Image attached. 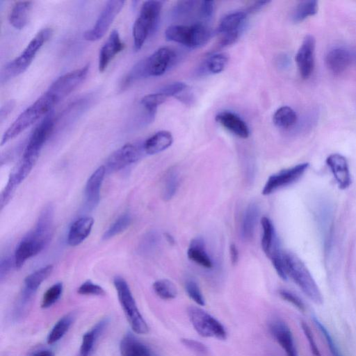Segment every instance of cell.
<instances>
[{
    "instance_id": "6da1fadb",
    "label": "cell",
    "mask_w": 356,
    "mask_h": 356,
    "mask_svg": "<svg viewBox=\"0 0 356 356\" xmlns=\"http://www.w3.org/2000/svg\"><path fill=\"white\" fill-rule=\"evenodd\" d=\"M56 104L54 97L45 92L34 103L22 111L4 132L1 145H5L17 137L43 115H48Z\"/></svg>"
},
{
    "instance_id": "7a4b0ae2",
    "label": "cell",
    "mask_w": 356,
    "mask_h": 356,
    "mask_svg": "<svg viewBox=\"0 0 356 356\" xmlns=\"http://www.w3.org/2000/svg\"><path fill=\"white\" fill-rule=\"evenodd\" d=\"M283 258L287 277L289 276L312 301L321 305L323 299L321 291L301 259L291 252H283Z\"/></svg>"
},
{
    "instance_id": "3957f363",
    "label": "cell",
    "mask_w": 356,
    "mask_h": 356,
    "mask_svg": "<svg viewBox=\"0 0 356 356\" xmlns=\"http://www.w3.org/2000/svg\"><path fill=\"white\" fill-rule=\"evenodd\" d=\"M52 33L50 28L41 29L29 42L23 52L2 69L1 82L3 83L23 73L29 67L40 49L49 40Z\"/></svg>"
},
{
    "instance_id": "277c9868",
    "label": "cell",
    "mask_w": 356,
    "mask_h": 356,
    "mask_svg": "<svg viewBox=\"0 0 356 356\" xmlns=\"http://www.w3.org/2000/svg\"><path fill=\"white\" fill-rule=\"evenodd\" d=\"M113 284L120 305L132 330L136 334H147L149 332V326L138 308L127 281L120 276H116L113 280Z\"/></svg>"
},
{
    "instance_id": "5b68a950",
    "label": "cell",
    "mask_w": 356,
    "mask_h": 356,
    "mask_svg": "<svg viewBox=\"0 0 356 356\" xmlns=\"http://www.w3.org/2000/svg\"><path fill=\"white\" fill-rule=\"evenodd\" d=\"M161 8L162 2L159 1H147L142 5L139 16L133 26L134 45L136 51L141 49L156 28Z\"/></svg>"
},
{
    "instance_id": "8992f818",
    "label": "cell",
    "mask_w": 356,
    "mask_h": 356,
    "mask_svg": "<svg viewBox=\"0 0 356 356\" xmlns=\"http://www.w3.org/2000/svg\"><path fill=\"white\" fill-rule=\"evenodd\" d=\"M211 32L202 23L192 25H172L165 31V38L168 41L181 44L189 48H198L204 45L209 40Z\"/></svg>"
},
{
    "instance_id": "52a82bcc",
    "label": "cell",
    "mask_w": 356,
    "mask_h": 356,
    "mask_svg": "<svg viewBox=\"0 0 356 356\" xmlns=\"http://www.w3.org/2000/svg\"><path fill=\"white\" fill-rule=\"evenodd\" d=\"M187 314L194 330L201 337L219 340L227 338V332L222 324L205 310L191 306L187 309Z\"/></svg>"
},
{
    "instance_id": "ba28073f",
    "label": "cell",
    "mask_w": 356,
    "mask_h": 356,
    "mask_svg": "<svg viewBox=\"0 0 356 356\" xmlns=\"http://www.w3.org/2000/svg\"><path fill=\"white\" fill-rule=\"evenodd\" d=\"M175 52L168 47H161L149 57L136 63L141 79L163 74L174 62Z\"/></svg>"
},
{
    "instance_id": "9c48e42d",
    "label": "cell",
    "mask_w": 356,
    "mask_h": 356,
    "mask_svg": "<svg viewBox=\"0 0 356 356\" xmlns=\"http://www.w3.org/2000/svg\"><path fill=\"white\" fill-rule=\"evenodd\" d=\"M54 125V115L49 113L31 134L22 159L35 164L41 149L53 132Z\"/></svg>"
},
{
    "instance_id": "30bf717a",
    "label": "cell",
    "mask_w": 356,
    "mask_h": 356,
    "mask_svg": "<svg viewBox=\"0 0 356 356\" xmlns=\"http://www.w3.org/2000/svg\"><path fill=\"white\" fill-rule=\"evenodd\" d=\"M90 65L67 72L57 78L46 91L52 95L57 104L70 95L86 79L88 74Z\"/></svg>"
},
{
    "instance_id": "8fae6325",
    "label": "cell",
    "mask_w": 356,
    "mask_h": 356,
    "mask_svg": "<svg viewBox=\"0 0 356 356\" xmlns=\"http://www.w3.org/2000/svg\"><path fill=\"white\" fill-rule=\"evenodd\" d=\"M124 3L125 1L122 0L108 1L93 27L83 33L85 40L95 42L102 38L120 13Z\"/></svg>"
},
{
    "instance_id": "7c38bea8",
    "label": "cell",
    "mask_w": 356,
    "mask_h": 356,
    "mask_svg": "<svg viewBox=\"0 0 356 356\" xmlns=\"http://www.w3.org/2000/svg\"><path fill=\"white\" fill-rule=\"evenodd\" d=\"M308 167L309 163H300L270 175L264 186L262 195H268L280 188L293 184L304 175Z\"/></svg>"
},
{
    "instance_id": "4fadbf2b",
    "label": "cell",
    "mask_w": 356,
    "mask_h": 356,
    "mask_svg": "<svg viewBox=\"0 0 356 356\" xmlns=\"http://www.w3.org/2000/svg\"><path fill=\"white\" fill-rule=\"evenodd\" d=\"M141 154V149L137 145L131 143L125 144L108 157L106 161L107 168L110 171L120 170L136 162Z\"/></svg>"
},
{
    "instance_id": "5bb4252c",
    "label": "cell",
    "mask_w": 356,
    "mask_h": 356,
    "mask_svg": "<svg viewBox=\"0 0 356 356\" xmlns=\"http://www.w3.org/2000/svg\"><path fill=\"white\" fill-rule=\"evenodd\" d=\"M315 39L308 35L304 38L296 55V62L300 76L307 79L314 67Z\"/></svg>"
},
{
    "instance_id": "9a60e30c",
    "label": "cell",
    "mask_w": 356,
    "mask_h": 356,
    "mask_svg": "<svg viewBox=\"0 0 356 356\" xmlns=\"http://www.w3.org/2000/svg\"><path fill=\"white\" fill-rule=\"evenodd\" d=\"M54 213L53 205L51 204H47L41 211L35 228L30 232L35 239L46 246L52 236Z\"/></svg>"
},
{
    "instance_id": "2e32d148",
    "label": "cell",
    "mask_w": 356,
    "mask_h": 356,
    "mask_svg": "<svg viewBox=\"0 0 356 356\" xmlns=\"http://www.w3.org/2000/svg\"><path fill=\"white\" fill-rule=\"evenodd\" d=\"M326 163L334 178L341 189H346L351 184V175L346 158L339 154H332L327 156Z\"/></svg>"
},
{
    "instance_id": "e0dca14e",
    "label": "cell",
    "mask_w": 356,
    "mask_h": 356,
    "mask_svg": "<svg viewBox=\"0 0 356 356\" xmlns=\"http://www.w3.org/2000/svg\"><path fill=\"white\" fill-rule=\"evenodd\" d=\"M269 327L271 334L286 356H298L294 339L288 325L280 320H275L270 323Z\"/></svg>"
},
{
    "instance_id": "ac0fdd59",
    "label": "cell",
    "mask_w": 356,
    "mask_h": 356,
    "mask_svg": "<svg viewBox=\"0 0 356 356\" xmlns=\"http://www.w3.org/2000/svg\"><path fill=\"white\" fill-rule=\"evenodd\" d=\"M124 44L122 42L119 33L113 30L99 51L98 68L103 72L113 58L123 50Z\"/></svg>"
},
{
    "instance_id": "d6986e66",
    "label": "cell",
    "mask_w": 356,
    "mask_h": 356,
    "mask_svg": "<svg viewBox=\"0 0 356 356\" xmlns=\"http://www.w3.org/2000/svg\"><path fill=\"white\" fill-rule=\"evenodd\" d=\"M121 356H157L153 350L131 332L125 334L120 343Z\"/></svg>"
},
{
    "instance_id": "ffe728a7",
    "label": "cell",
    "mask_w": 356,
    "mask_h": 356,
    "mask_svg": "<svg viewBox=\"0 0 356 356\" xmlns=\"http://www.w3.org/2000/svg\"><path fill=\"white\" fill-rule=\"evenodd\" d=\"M44 248L36 241L29 233L19 242L14 254V262L16 268L23 266L31 257L40 252Z\"/></svg>"
},
{
    "instance_id": "44dd1931",
    "label": "cell",
    "mask_w": 356,
    "mask_h": 356,
    "mask_svg": "<svg viewBox=\"0 0 356 356\" xmlns=\"http://www.w3.org/2000/svg\"><path fill=\"white\" fill-rule=\"evenodd\" d=\"M108 323V318H104L84 333L77 356H91L92 355L96 343L107 327Z\"/></svg>"
},
{
    "instance_id": "7402d4cb",
    "label": "cell",
    "mask_w": 356,
    "mask_h": 356,
    "mask_svg": "<svg viewBox=\"0 0 356 356\" xmlns=\"http://www.w3.org/2000/svg\"><path fill=\"white\" fill-rule=\"evenodd\" d=\"M352 61L350 52L344 47H336L328 51L325 63L328 70L336 74L344 72Z\"/></svg>"
},
{
    "instance_id": "603a6c76",
    "label": "cell",
    "mask_w": 356,
    "mask_h": 356,
    "mask_svg": "<svg viewBox=\"0 0 356 356\" xmlns=\"http://www.w3.org/2000/svg\"><path fill=\"white\" fill-rule=\"evenodd\" d=\"M216 120L224 128L241 138L249 136V129L246 123L236 113L224 111L216 116Z\"/></svg>"
},
{
    "instance_id": "cb8c5ba5",
    "label": "cell",
    "mask_w": 356,
    "mask_h": 356,
    "mask_svg": "<svg viewBox=\"0 0 356 356\" xmlns=\"http://www.w3.org/2000/svg\"><path fill=\"white\" fill-rule=\"evenodd\" d=\"M106 172L104 165L99 166L89 177L85 188V197L88 207L95 208L100 198V188Z\"/></svg>"
},
{
    "instance_id": "d4e9b609",
    "label": "cell",
    "mask_w": 356,
    "mask_h": 356,
    "mask_svg": "<svg viewBox=\"0 0 356 356\" xmlns=\"http://www.w3.org/2000/svg\"><path fill=\"white\" fill-rule=\"evenodd\" d=\"M93 224L94 220L91 217H82L75 220L68 232V244L70 246L81 244L90 235Z\"/></svg>"
},
{
    "instance_id": "484cf974",
    "label": "cell",
    "mask_w": 356,
    "mask_h": 356,
    "mask_svg": "<svg viewBox=\"0 0 356 356\" xmlns=\"http://www.w3.org/2000/svg\"><path fill=\"white\" fill-rule=\"evenodd\" d=\"M248 12L236 11L226 15L220 20L217 32L220 35L226 34L240 35L247 18Z\"/></svg>"
},
{
    "instance_id": "4316f807",
    "label": "cell",
    "mask_w": 356,
    "mask_h": 356,
    "mask_svg": "<svg viewBox=\"0 0 356 356\" xmlns=\"http://www.w3.org/2000/svg\"><path fill=\"white\" fill-rule=\"evenodd\" d=\"M187 256L190 260L205 268L209 269L213 266L212 261L206 250L205 243L201 237L195 238L191 241Z\"/></svg>"
},
{
    "instance_id": "83f0119b",
    "label": "cell",
    "mask_w": 356,
    "mask_h": 356,
    "mask_svg": "<svg viewBox=\"0 0 356 356\" xmlns=\"http://www.w3.org/2000/svg\"><path fill=\"white\" fill-rule=\"evenodd\" d=\"M172 141L173 138L170 132L160 131L145 141L143 149L147 154H155L168 148Z\"/></svg>"
},
{
    "instance_id": "f1b7e54d",
    "label": "cell",
    "mask_w": 356,
    "mask_h": 356,
    "mask_svg": "<svg viewBox=\"0 0 356 356\" xmlns=\"http://www.w3.org/2000/svg\"><path fill=\"white\" fill-rule=\"evenodd\" d=\"M31 6L32 2L29 1H17L13 5L9 15V22L14 28L22 29L26 25Z\"/></svg>"
},
{
    "instance_id": "f546056e",
    "label": "cell",
    "mask_w": 356,
    "mask_h": 356,
    "mask_svg": "<svg viewBox=\"0 0 356 356\" xmlns=\"http://www.w3.org/2000/svg\"><path fill=\"white\" fill-rule=\"evenodd\" d=\"M259 210L258 206L251 203L247 207L241 222V236L245 240H250L254 235V229L258 220Z\"/></svg>"
},
{
    "instance_id": "4dcf8cb0",
    "label": "cell",
    "mask_w": 356,
    "mask_h": 356,
    "mask_svg": "<svg viewBox=\"0 0 356 356\" xmlns=\"http://www.w3.org/2000/svg\"><path fill=\"white\" fill-rule=\"evenodd\" d=\"M75 319L72 312L62 316L52 327L47 337V342L51 345L61 339L69 330Z\"/></svg>"
},
{
    "instance_id": "1f68e13d",
    "label": "cell",
    "mask_w": 356,
    "mask_h": 356,
    "mask_svg": "<svg viewBox=\"0 0 356 356\" xmlns=\"http://www.w3.org/2000/svg\"><path fill=\"white\" fill-rule=\"evenodd\" d=\"M262 227L261 248L264 252L269 257L273 249L279 244L276 237L274 226L271 220L264 216L261 219Z\"/></svg>"
},
{
    "instance_id": "d6a6232c",
    "label": "cell",
    "mask_w": 356,
    "mask_h": 356,
    "mask_svg": "<svg viewBox=\"0 0 356 356\" xmlns=\"http://www.w3.org/2000/svg\"><path fill=\"white\" fill-rule=\"evenodd\" d=\"M53 270V266L47 265L40 268L24 279V289L35 293L40 284L51 275Z\"/></svg>"
},
{
    "instance_id": "836d02e7",
    "label": "cell",
    "mask_w": 356,
    "mask_h": 356,
    "mask_svg": "<svg viewBox=\"0 0 356 356\" xmlns=\"http://www.w3.org/2000/svg\"><path fill=\"white\" fill-rule=\"evenodd\" d=\"M273 121L277 127L287 129L295 124L297 121V115L291 107L284 106L276 110Z\"/></svg>"
},
{
    "instance_id": "e575fe53",
    "label": "cell",
    "mask_w": 356,
    "mask_h": 356,
    "mask_svg": "<svg viewBox=\"0 0 356 356\" xmlns=\"http://www.w3.org/2000/svg\"><path fill=\"white\" fill-rule=\"evenodd\" d=\"M179 184V172L175 168H170L164 176L162 186V197L165 201L172 198Z\"/></svg>"
},
{
    "instance_id": "d590c367",
    "label": "cell",
    "mask_w": 356,
    "mask_h": 356,
    "mask_svg": "<svg viewBox=\"0 0 356 356\" xmlns=\"http://www.w3.org/2000/svg\"><path fill=\"white\" fill-rule=\"evenodd\" d=\"M318 2L314 0L300 1L295 8L292 19L294 22H300L317 13Z\"/></svg>"
},
{
    "instance_id": "8d00e7d4",
    "label": "cell",
    "mask_w": 356,
    "mask_h": 356,
    "mask_svg": "<svg viewBox=\"0 0 356 356\" xmlns=\"http://www.w3.org/2000/svg\"><path fill=\"white\" fill-rule=\"evenodd\" d=\"M152 287L154 293L163 300H172L177 296L176 286L169 280H156L154 282Z\"/></svg>"
},
{
    "instance_id": "74e56055",
    "label": "cell",
    "mask_w": 356,
    "mask_h": 356,
    "mask_svg": "<svg viewBox=\"0 0 356 356\" xmlns=\"http://www.w3.org/2000/svg\"><path fill=\"white\" fill-rule=\"evenodd\" d=\"M131 222V218L129 213L121 215L104 232L103 239H109L123 232L130 225Z\"/></svg>"
},
{
    "instance_id": "f35d334b",
    "label": "cell",
    "mask_w": 356,
    "mask_h": 356,
    "mask_svg": "<svg viewBox=\"0 0 356 356\" xmlns=\"http://www.w3.org/2000/svg\"><path fill=\"white\" fill-rule=\"evenodd\" d=\"M228 60V56L225 54H213L206 60L204 69L211 74H218L224 70Z\"/></svg>"
},
{
    "instance_id": "ab89813d",
    "label": "cell",
    "mask_w": 356,
    "mask_h": 356,
    "mask_svg": "<svg viewBox=\"0 0 356 356\" xmlns=\"http://www.w3.org/2000/svg\"><path fill=\"white\" fill-rule=\"evenodd\" d=\"M159 242V234L156 232H149L142 238L139 243V252L143 254H151L157 248Z\"/></svg>"
},
{
    "instance_id": "60d3db41",
    "label": "cell",
    "mask_w": 356,
    "mask_h": 356,
    "mask_svg": "<svg viewBox=\"0 0 356 356\" xmlns=\"http://www.w3.org/2000/svg\"><path fill=\"white\" fill-rule=\"evenodd\" d=\"M63 290L62 282H56L50 286L42 296L41 307L47 309L54 305L60 299Z\"/></svg>"
},
{
    "instance_id": "b9f144b4",
    "label": "cell",
    "mask_w": 356,
    "mask_h": 356,
    "mask_svg": "<svg viewBox=\"0 0 356 356\" xmlns=\"http://www.w3.org/2000/svg\"><path fill=\"white\" fill-rule=\"evenodd\" d=\"M166 99L165 95L158 92L144 96L140 100V104L146 109L149 115L153 117L157 107L163 104Z\"/></svg>"
},
{
    "instance_id": "7bdbcfd3",
    "label": "cell",
    "mask_w": 356,
    "mask_h": 356,
    "mask_svg": "<svg viewBox=\"0 0 356 356\" xmlns=\"http://www.w3.org/2000/svg\"><path fill=\"white\" fill-rule=\"evenodd\" d=\"M313 321L316 326L318 328L321 334L323 335L325 340L330 348V350L333 356H343L341 351L339 350L337 343L332 339L331 334L327 331L326 327L321 323V322L315 316H313Z\"/></svg>"
},
{
    "instance_id": "ee69618b",
    "label": "cell",
    "mask_w": 356,
    "mask_h": 356,
    "mask_svg": "<svg viewBox=\"0 0 356 356\" xmlns=\"http://www.w3.org/2000/svg\"><path fill=\"white\" fill-rule=\"evenodd\" d=\"M185 289L189 298L196 304L200 306H204L205 305L204 296L196 282L192 280L186 281Z\"/></svg>"
},
{
    "instance_id": "f6af8a7d",
    "label": "cell",
    "mask_w": 356,
    "mask_h": 356,
    "mask_svg": "<svg viewBox=\"0 0 356 356\" xmlns=\"http://www.w3.org/2000/svg\"><path fill=\"white\" fill-rule=\"evenodd\" d=\"M77 293L83 296H97L106 294V291L101 286L92 282L91 280H86L82 283L78 288Z\"/></svg>"
},
{
    "instance_id": "bcb514c9",
    "label": "cell",
    "mask_w": 356,
    "mask_h": 356,
    "mask_svg": "<svg viewBox=\"0 0 356 356\" xmlns=\"http://www.w3.org/2000/svg\"><path fill=\"white\" fill-rule=\"evenodd\" d=\"M181 343L188 349L198 356H208L209 350L202 343L192 339L184 338L181 339Z\"/></svg>"
},
{
    "instance_id": "7dc6e473",
    "label": "cell",
    "mask_w": 356,
    "mask_h": 356,
    "mask_svg": "<svg viewBox=\"0 0 356 356\" xmlns=\"http://www.w3.org/2000/svg\"><path fill=\"white\" fill-rule=\"evenodd\" d=\"M18 184L12 175H10L8 182L0 196V206L2 209L10 201Z\"/></svg>"
},
{
    "instance_id": "c3c4849f",
    "label": "cell",
    "mask_w": 356,
    "mask_h": 356,
    "mask_svg": "<svg viewBox=\"0 0 356 356\" xmlns=\"http://www.w3.org/2000/svg\"><path fill=\"white\" fill-rule=\"evenodd\" d=\"M188 88V86L183 82H174L161 88L158 92L169 97H176Z\"/></svg>"
},
{
    "instance_id": "681fc988",
    "label": "cell",
    "mask_w": 356,
    "mask_h": 356,
    "mask_svg": "<svg viewBox=\"0 0 356 356\" xmlns=\"http://www.w3.org/2000/svg\"><path fill=\"white\" fill-rule=\"evenodd\" d=\"M279 294L284 300L290 302L300 311L304 312L305 310L304 303L296 294L284 289L280 290Z\"/></svg>"
},
{
    "instance_id": "f907efd6",
    "label": "cell",
    "mask_w": 356,
    "mask_h": 356,
    "mask_svg": "<svg viewBox=\"0 0 356 356\" xmlns=\"http://www.w3.org/2000/svg\"><path fill=\"white\" fill-rule=\"evenodd\" d=\"M301 327H302V330L306 338L307 339L312 355L313 356H321V354L319 349L315 342L313 334H312L309 325L305 322H301Z\"/></svg>"
},
{
    "instance_id": "816d5d0a",
    "label": "cell",
    "mask_w": 356,
    "mask_h": 356,
    "mask_svg": "<svg viewBox=\"0 0 356 356\" xmlns=\"http://www.w3.org/2000/svg\"><path fill=\"white\" fill-rule=\"evenodd\" d=\"M195 3V1H193L178 2L174 9L175 16L181 17L187 15L193 9Z\"/></svg>"
},
{
    "instance_id": "f5cc1de1",
    "label": "cell",
    "mask_w": 356,
    "mask_h": 356,
    "mask_svg": "<svg viewBox=\"0 0 356 356\" xmlns=\"http://www.w3.org/2000/svg\"><path fill=\"white\" fill-rule=\"evenodd\" d=\"M214 10V1H201L200 13L204 19H209L213 15Z\"/></svg>"
},
{
    "instance_id": "db71d44e",
    "label": "cell",
    "mask_w": 356,
    "mask_h": 356,
    "mask_svg": "<svg viewBox=\"0 0 356 356\" xmlns=\"http://www.w3.org/2000/svg\"><path fill=\"white\" fill-rule=\"evenodd\" d=\"M13 265L15 266L14 258L13 261L10 257L1 259L0 263V279L1 281L10 273Z\"/></svg>"
},
{
    "instance_id": "11a10c76",
    "label": "cell",
    "mask_w": 356,
    "mask_h": 356,
    "mask_svg": "<svg viewBox=\"0 0 356 356\" xmlns=\"http://www.w3.org/2000/svg\"><path fill=\"white\" fill-rule=\"evenodd\" d=\"M15 105L13 100L6 102L1 108L0 110V122H2L7 116L12 112Z\"/></svg>"
},
{
    "instance_id": "9f6ffc18",
    "label": "cell",
    "mask_w": 356,
    "mask_h": 356,
    "mask_svg": "<svg viewBox=\"0 0 356 356\" xmlns=\"http://www.w3.org/2000/svg\"><path fill=\"white\" fill-rule=\"evenodd\" d=\"M229 253L232 263L236 264L238 260V250L235 244L232 243L230 245Z\"/></svg>"
},
{
    "instance_id": "6f0895ef",
    "label": "cell",
    "mask_w": 356,
    "mask_h": 356,
    "mask_svg": "<svg viewBox=\"0 0 356 356\" xmlns=\"http://www.w3.org/2000/svg\"><path fill=\"white\" fill-rule=\"evenodd\" d=\"M29 356H55V354L49 349H41L33 352Z\"/></svg>"
},
{
    "instance_id": "680465c9",
    "label": "cell",
    "mask_w": 356,
    "mask_h": 356,
    "mask_svg": "<svg viewBox=\"0 0 356 356\" xmlns=\"http://www.w3.org/2000/svg\"><path fill=\"white\" fill-rule=\"evenodd\" d=\"M269 3V1H257L255 3H254L252 6H251L248 10V13H254L260 10L264 6H265L266 3Z\"/></svg>"
},
{
    "instance_id": "91938a15",
    "label": "cell",
    "mask_w": 356,
    "mask_h": 356,
    "mask_svg": "<svg viewBox=\"0 0 356 356\" xmlns=\"http://www.w3.org/2000/svg\"><path fill=\"white\" fill-rule=\"evenodd\" d=\"M165 237L168 243H170L171 244H174V243H175L174 238L170 234L165 233Z\"/></svg>"
}]
</instances>
